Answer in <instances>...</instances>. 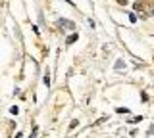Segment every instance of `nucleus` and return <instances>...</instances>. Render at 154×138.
I'll return each instance as SVG.
<instances>
[{"mask_svg":"<svg viewBox=\"0 0 154 138\" xmlns=\"http://www.w3.org/2000/svg\"><path fill=\"white\" fill-rule=\"evenodd\" d=\"M58 27H60V29H69V31H73V29H75V23H73V21H67V19H58Z\"/></svg>","mask_w":154,"mask_h":138,"instance_id":"f257e3e1","label":"nucleus"},{"mask_svg":"<svg viewBox=\"0 0 154 138\" xmlns=\"http://www.w3.org/2000/svg\"><path fill=\"white\" fill-rule=\"evenodd\" d=\"M77 40V33H73L71 37H67V40H66V44H73V42Z\"/></svg>","mask_w":154,"mask_h":138,"instance_id":"f03ea898","label":"nucleus"},{"mask_svg":"<svg viewBox=\"0 0 154 138\" xmlns=\"http://www.w3.org/2000/svg\"><path fill=\"white\" fill-rule=\"evenodd\" d=\"M122 67H123V61L118 60V61H116V69H122Z\"/></svg>","mask_w":154,"mask_h":138,"instance_id":"7ed1b4c3","label":"nucleus"},{"mask_svg":"<svg viewBox=\"0 0 154 138\" xmlns=\"http://www.w3.org/2000/svg\"><path fill=\"white\" fill-rule=\"evenodd\" d=\"M118 2H119V4H127V0H118Z\"/></svg>","mask_w":154,"mask_h":138,"instance_id":"20e7f679","label":"nucleus"}]
</instances>
